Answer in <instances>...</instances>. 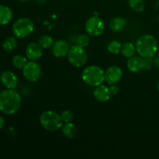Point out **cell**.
I'll list each match as a JSON object with an SVG mask.
<instances>
[{
  "label": "cell",
  "mask_w": 159,
  "mask_h": 159,
  "mask_svg": "<svg viewBox=\"0 0 159 159\" xmlns=\"http://www.w3.org/2000/svg\"><path fill=\"white\" fill-rule=\"evenodd\" d=\"M121 48L122 45L118 40H112L109 43L107 49L110 54H118L120 52H121Z\"/></svg>",
  "instance_id": "obj_23"
},
{
  "label": "cell",
  "mask_w": 159,
  "mask_h": 159,
  "mask_svg": "<svg viewBox=\"0 0 159 159\" xmlns=\"http://www.w3.org/2000/svg\"><path fill=\"white\" fill-rule=\"evenodd\" d=\"M61 119L63 120V122L65 123H69L72 121V120L74 119V114L70 110H65L61 113Z\"/></svg>",
  "instance_id": "obj_25"
},
{
  "label": "cell",
  "mask_w": 159,
  "mask_h": 159,
  "mask_svg": "<svg viewBox=\"0 0 159 159\" xmlns=\"http://www.w3.org/2000/svg\"><path fill=\"white\" fill-rule=\"evenodd\" d=\"M34 23L30 19L26 17H23L16 20L12 27L14 37L18 39H23L29 37L34 32Z\"/></svg>",
  "instance_id": "obj_5"
},
{
  "label": "cell",
  "mask_w": 159,
  "mask_h": 159,
  "mask_svg": "<svg viewBox=\"0 0 159 159\" xmlns=\"http://www.w3.org/2000/svg\"><path fill=\"white\" fill-rule=\"evenodd\" d=\"M93 96L95 99L100 102H107L110 99L111 93H110V88L105 85H100L96 87L94 92H93Z\"/></svg>",
  "instance_id": "obj_14"
},
{
  "label": "cell",
  "mask_w": 159,
  "mask_h": 159,
  "mask_svg": "<svg viewBox=\"0 0 159 159\" xmlns=\"http://www.w3.org/2000/svg\"><path fill=\"white\" fill-rule=\"evenodd\" d=\"M154 66V59L153 57H148V58H144V69L150 70Z\"/></svg>",
  "instance_id": "obj_26"
},
{
  "label": "cell",
  "mask_w": 159,
  "mask_h": 159,
  "mask_svg": "<svg viewBox=\"0 0 159 159\" xmlns=\"http://www.w3.org/2000/svg\"><path fill=\"white\" fill-rule=\"evenodd\" d=\"M137 53L143 58L154 57L158 51V41L154 36L144 34L136 42Z\"/></svg>",
  "instance_id": "obj_2"
},
{
  "label": "cell",
  "mask_w": 159,
  "mask_h": 159,
  "mask_svg": "<svg viewBox=\"0 0 159 159\" xmlns=\"http://www.w3.org/2000/svg\"><path fill=\"white\" fill-rule=\"evenodd\" d=\"M21 96L15 89L3 90L0 93V112L7 116L15 114L21 107Z\"/></svg>",
  "instance_id": "obj_1"
},
{
  "label": "cell",
  "mask_w": 159,
  "mask_h": 159,
  "mask_svg": "<svg viewBox=\"0 0 159 159\" xmlns=\"http://www.w3.org/2000/svg\"><path fill=\"white\" fill-rule=\"evenodd\" d=\"M82 78L86 85L91 87H96L102 85L105 81V72L100 67L89 65L83 70Z\"/></svg>",
  "instance_id": "obj_3"
},
{
  "label": "cell",
  "mask_w": 159,
  "mask_h": 159,
  "mask_svg": "<svg viewBox=\"0 0 159 159\" xmlns=\"http://www.w3.org/2000/svg\"><path fill=\"white\" fill-rule=\"evenodd\" d=\"M54 43V41L53 37L48 34L42 35L38 40V43L43 49H48L50 48H52Z\"/></svg>",
  "instance_id": "obj_20"
},
{
  "label": "cell",
  "mask_w": 159,
  "mask_h": 159,
  "mask_svg": "<svg viewBox=\"0 0 159 159\" xmlns=\"http://www.w3.org/2000/svg\"><path fill=\"white\" fill-rule=\"evenodd\" d=\"M158 23H159V16H158Z\"/></svg>",
  "instance_id": "obj_32"
},
{
  "label": "cell",
  "mask_w": 159,
  "mask_h": 159,
  "mask_svg": "<svg viewBox=\"0 0 159 159\" xmlns=\"http://www.w3.org/2000/svg\"><path fill=\"white\" fill-rule=\"evenodd\" d=\"M89 41L90 39L89 37V36L85 34H82L76 37L75 43L77 45H79V46L82 47V48H85V47H87L89 45Z\"/></svg>",
  "instance_id": "obj_24"
},
{
  "label": "cell",
  "mask_w": 159,
  "mask_h": 159,
  "mask_svg": "<svg viewBox=\"0 0 159 159\" xmlns=\"http://www.w3.org/2000/svg\"><path fill=\"white\" fill-rule=\"evenodd\" d=\"M137 52L136 46L131 42H127L122 45L121 48V54L127 58H130L135 55Z\"/></svg>",
  "instance_id": "obj_18"
},
{
  "label": "cell",
  "mask_w": 159,
  "mask_h": 159,
  "mask_svg": "<svg viewBox=\"0 0 159 159\" xmlns=\"http://www.w3.org/2000/svg\"><path fill=\"white\" fill-rule=\"evenodd\" d=\"M12 19V12L8 6L0 5V26H5L10 23Z\"/></svg>",
  "instance_id": "obj_16"
},
{
  "label": "cell",
  "mask_w": 159,
  "mask_h": 159,
  "mask_svg": "<svg viewBox=\"0 0 159 159\" xmlns=\"http://www.w3.org/2000/svg\"><path fill=\"white\" fill-rule=\"evenodd\" d=\"M43 48L37 42H31L26 48V56L30 61H36L41 58Z\"/></svg>",
  "instance_id": "obj_11"
},
{
  "label": "cell",
  "mask_w": 159,
  "mask_h": 159,
  "mask_svg": "<svg viewBox=\"0 0 159 159\" xmlns=\"http://www.w3.org/2000/svg\"><path fill=\"white\" fill-rule=\"evenodd\" d=\"M130 9L136 12H141L144 9V2L143 0H128Z\"/></svg>",
  "instance_id": "obj_22"
},
{
  "label": "cell",
  "mask_w": 159,
  "mask_h": 159,
  "mask_svg": "<svg viewBox=\"0 0 159 159\" xmlns=\"http://www.w3.org/2000/svg\"><path fill=\"white\" fill-rule=\"evenodd\" d=\"M157 88H158V92H159V80H158V85H157Z\"/></svg>",
  "instance_id": "obj_30"
},
{
  "label": "cell",
  "mask_w": 159,
  "mask_h": 159,
  "mask_svg": "<svg viewBox=\"0 0 159 159\" xmlns=\"http://www.w3.org/2000/svg\"><path fill=\"white\" fill-rule=\"evenodd\" d=\"M0 93H1V86H0Z\"/></svg>",
  "instance_id": "obj_33"
},
{
  "label": "cell",
  "mask_w": 159,
  "mask_h": 159,
  "mask_svg": "<svg viewBox=\"0 0 159 159\" xmlns=\"http://www.w3.org/2000/svg\"><path fill=\"white\" fill-rule=\"evenodd\" d=\"M85 31L92 37H99L102 35L104 31V23L99 16L89 17L85 25Z\"/></svg>",
  "instance_id": "obj_8"
},
{
  "label": "cell",
  "mask_w": 159,
  "mask_h": 159,
  "mask_svg": "<svg viewBox=\"0 0 159 159\" xmlns=\"http://www.w3.org/2000/svg\"><path fill=\"white\" fill-rule=\"evenodd\" d=\"M70 47L65 40H57L52 46V54L56 57H64L68 56Z\"/></svg>",
  "instance_id": "obj_12"
},
{
  "label": "cell",
  "mask_w": 159,
  "mask_h": 159,
  "mask_svg": "<svg viewBox=\"0 0 159 159\" xmlns=\"http://www.w3.org/2000/svg\"><path fill=\"white\" fill-rule=\"evenodd\" d=\"M0 82L6 89H16L18 86L19 79L16 75L11 71H4L0 75Z\"/></svg>",
  "instance_id": "obj_9"
},
{
  "label": "cell",
  "mask_w": 159,
  "mask_h": 159,
  "mask_svg": "<svg viewBox=\"0 0 159 159\" xmlns=\"http://www.w3.org/2000/svg\"><path fill=\"white\" fill-rule=\"evenodd\" d=\"M40 123L44 130L54 132L61 128L64 122L58 113L52 110H47L40 115Z\"/></svg>",
  "instance_id": "obj_4"
},
{
  "label": "cell",
  "mask_w": 159,
  "mask_h": 159,
  "mask_svg": "<svg viewBox=\"0 0 159 159\" xmlns=\"http://www.w3.org/2000/svg\"><path fill=\"white\" fill-rule=\"evenodd\" d=\"M5 124H6V121H5L4 117L0 115V130H2L4 127Z\"/></svg>",
  "instance_id": "obj_28"
},
{
  "label": "cell",
  "mask_w": 159,
  "mask_h": 159,
  "mask_svg": "<svg viewBox=\"0 0 159 159\" xmlns=\"http://www.w3.org/2000/svg\"><path fill=\"white\" fill-rule=\"evenodd\" d=\"M123 77V71L117 65L109 67L105 71V80L110 85L117 84Z\"/></svg>",
  "instance_id": "obj_10"
},
{
  "label": "cell",
  "mask_w": 159,
  "mask_h": 159,
  "mask_svg": "<svg viewBox=\"0 0 159 159\" xmlns=\"http://www.w3.org/2000/svg\"><path fill=\"white\" fill-rule=\"evenodd\" d=\"M62 133H63L64 136L66 137L68 139H72L75 137H76L78 133L77 127H75V124L72 123H65V125L62 126Z\"/></svg>",
  "instance_id": "obj_17"
},
{
  "label": "cell",
  "mask_w": 159,
  "mask_h": 159,
  "mask_svg": "<svg viewBox=\"0 0 159 159\" xmlns=\"http://www.w3.org/2000/svg\"><path fill=\"white\" fill-rule=\"evenodd\" d=\"M154 65H155L156 68H159V55L154 58Z\"/></svg>",
  "instance_id": "obj_29"
},
{
  "label": "cell",
  "mask_w": 159,
  "mask_h": 159,
  "mask_svg": "<svg viewBox=\"0 0 159 159\" xmlns=\"http://www.w3.org/2000/svg\"><path fill=\"white\" fill-rule=\"evenodd\" d=\"M127 67L132 73H139L144 70V58L141 56H133L128 58Z\"/></svg>",
  "instance_id": "obj_13"
},
{
  "label": "cell",
  "mask_w": 159,
  "mask_h": 159,
  "mask_svg": "<svg viewBox=\"0 0 159 159\" xmlns=\"http://www.w3.org/2000/svg\"><path fill=\"white\" fill-rule=\"evenodd\" d=\"M69 63L75 68H81L86 64L88 61V54L84 48L75 44L70 48L68 54Z\"/></svg>",
  "instance_id": "obj_6"
},
{
  "label": "cell",
  "mask_w": 159,
  "mask_h": 159,
  "mask_svg": "<svg viewBox=\"0 0 159 159\" xmlns=\"http://www.w3.org/2000/svg\"><path fill=\"white\" fill-rule=\"evenodd\" d=\"M127 24V22L125 19L120 16H116L110 20L109 26H110V30L112 31L117 33L124 30Z\"/></svg>",
  "instance_id": "obj_15"
},
{
  "label": "cell",
  "mask_w": 159,
  "mask_h": 159,
  "mask_svg": "<svg viewBox=\"0 0 159 159\" xmlns=\"http://www.w3.org/2000/svg\"><path fill=\"white\" fill-rule=\"evenodd\" d=\"M110 91L111 95H116L117 94V93L119 92V87L116 85V84H113V85H110Z\"/></svg>",
  "instance_id": "obj_27"
},
{
  "label": "cell",
  "mask_w": 159,
  "mask_h": 159,
  "mask_svg": "<svg viewBox=\"0 0 159 159\" xmlns=\"http://www.w3.org/2000/svg\"><path fill=\"white\" fill-rule=\"evenodd\" d=\"M20 1H21V2H27V1H29V0H20Z\"/></svg>",
  "instance_id": "obj_31"
},
{
  "label": "cell",
  "mask_w": 159,
  "mask_h": 159,
  "mask_svg": "<svg viewBox=\"0 0 159 159\" xmlns=\"http://www.w3.org/2000/svg\"><path fill=\"white\" fill-rule=\"evenodd\" d=\"M26 63H27L26 57L22 54H16L12 59V65L14 68H18V69H23Z\"/></svg>",
  "instance_id": "obj_21"
},
{
  "label": "cell",
  "mask_w": 159,
  "mask_h": 159,
  "mask_svg": "<svg viewBox=\"0 0 159 159\" xmlns=\"http://www.w3.org/2000/svg\"><path fill=\"white\" fill-rule=\"evenodd\" d=\"M23 75L29 82H37L41 77V67L36 61H30L23 68Z\"/></svg>",
  "instance_id": "obj_7"
},
{
  "label": "cell",
  "mask_w": 159,
  "mask_h": 159,
  "mask_svg": "<svg viewBox=\"0 0 159 159\" xmlns=\"http://www.w3.org/2000/svg\"><path fill=\"white\" fill-rule=\"evenodd\" d=\"M17 45H18V43H17L16 37H8L3 42L2 49L6 52L10 53L12 52L17 48Z\"/></svg>",
  "instance_id": "obj_19"
}]
</instances>
